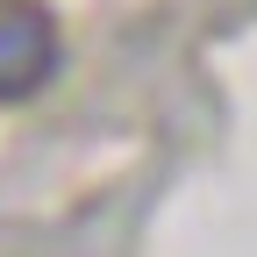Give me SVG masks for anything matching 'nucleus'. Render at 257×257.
I'll use <instances>...</instances> for the list:
<instances>
[{
    "label": "nucleus",
    "mask_w": 257,
    "mask_h": 257,
    "mask_svg": "<svg viewBox=\"0 0 257 257\" xmlns=\"http://www.w3.org/2000/svg\"><path fill=\"white\" fill-rule=\"evenodd\" d=\"M22 43H29V57H22V72H0V86H29L43 72V57H50V43H43V22H22ZM0 57H15L8 43H0Z\"/></svg>",
    "instance_id": "obj_1"
}]
</instances>
